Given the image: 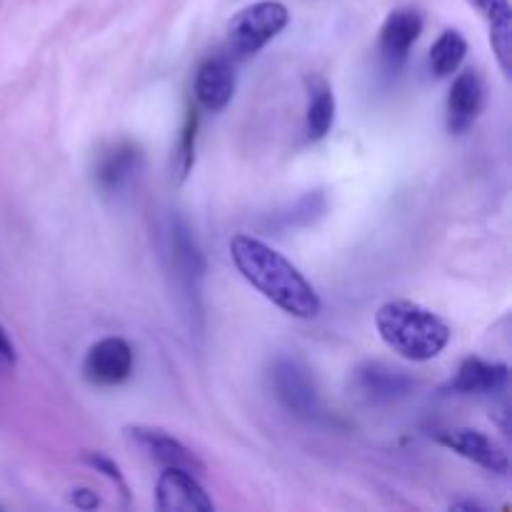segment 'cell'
Masks as SVG:
<instances>
[{"mask_svg":"<svg viewBox=\"0 0 512 512\" xmlns=\"http://www.w3.org/2000/svg\"><path fill=\"white\" fill-rule=\"evenodd\" d=\"M230 258L238 273L258 290L263 298L278 305L293 318H315L320 313V298L305 275L278 253L253 235H235L230 240Z\"/></svg>","mask_w":512,"mask_h":512,"instance_id":"cell-1","label":"cell"},{"mask_svg":"<svg viewBox=\"0 0 512 512\" xmlns=\"http://www.w3.org/2000/svg\"><path fill=\"white\" fill-rule=\"evenodd\" d=\"M375 328L393 353L413 363L438 358L450 343V328L445 320L413 300H390L380 305Z\"/></svg>","mask_w":512,"mask_h":512,"instance_id":"cell-2","label":"cell"},{"mask_svg":"<svg viewBox=\"0 0 512 512\" xmlns=\"http://www.w3.org/2000/svg\"><path fill=\"white\" fill-rule=\"evenodd\" d=\"M288 20L290 13L280 0H258V3L238 10V13L228 20V28H225L230 53L238 55V58L255 55L258 50H263L275 35L283 33Z\"/></svg>","mask_w":512,"mask_h":512,"instance_id":"cell-3","label":"cell"},{"mask_svg":"<svg viewBox=\"0 0 512 512\" xmlns=\"http://www.w3.org/2000/svg\"><path fill=\"white\" fill-rule=\"evenodd\" d=\"M270 380H273L278 400L290 413L300 415V418H315L320 413L318 388H315L308 368L300 360L290 358V355L278 358L270 370Z\"/></svg>","mask_w":512,"mask_h":512,"instance_id":"cell-4","label":"cell"},{"mask_svg":"<svg viewBox=\"0 0 512 512\" xmlns=\"http://www.w3.org/2000/svg\"><path fill=\"white\" fill-rule=\"evenodd\" d=\"M420 33H423V15L415 8H398L385 18L378 40L380 63H383L385 73L395 75L403 68Z\"/></svg>","mask_w":512,"mask_h":512,"instance_id":"cell-5","label":"cell"},{"mask_svg":"<svg viewBox=\"0 0 512 512\" xmlns=\"http://www.w3.org/2000/svg\"><path fill=\"white\" fill-rule=\"evenodd\" d=\"M155 508L160 512H210L213 500L185 468H165L155 485Z\"/></svg>","mask_w":512,"mask_h":512,"instance_id":"cell-6","label":"cell"},{"mask_svg":"<svg viewBox=\"0 0 512 512\" xmlns=\"http://www.w3.org/2000/svg\"><path fill=\"white\" fill-rule=\"evenodd\" d=\"M123 433L153 463L163 465V468H185L190 473H203V463L198 460V455L165 430L150 428V425H128L123 428Z\"/></svg>","mask_w":512,"mask_h":512,"instance_id":"cell-7","label":"cell"},{"mask_svg":"<svg viewBox=\"0 0 512 512\" xmlns=\"http://www.w3.org/2000/svg\"><path fill=\"white\" fill-rule=\"evenodd\" d=\"M85 380L93 385H120L133 373V350L123 338H103L88 350L83 363Z\"/></svg>","mask_w":512,"mask_h":512,"instance_id":"cell-8","label":"cell"},{"mask_svg":"<svg viewBox=\"0 0 512 512\" xmlns=\"http://www.w3.org/2000/svg\"><path fill=\"white\" fill-rule=\"evenodd\" d=\"M440 445L450 448L453 453H458L460 458L465 460H473L475 465L480 468L490 470V473H498V475H508L510 470V460L508 453L495 443L493 438H488L485 433L475 428H448V430H440L435 435Z\"/></svg>","mask_w":512,"mask_h":512,"instance_id":"cell-9","label":"cell"},{"mask_svg":"<svg viewBox=\"0 0 512 512\" xmlns=\"http://www.w3.org/2000/svg\"><path fill=\"white\" fill-rule=\"evenodd\" d=\"M485 105V83L478 70L468 68L453 80V88L448 95V130L453 135L465 133L473 128L480 110Z\"/></svg>","mask_w":512,"mask_h":512,"instance_id":"cell-10","label":"cell"},{"mask_svg":"<svg viewBox=\"0 0 512 512\" xmlns=\"http://www.w3.org/2000/svg\"><path fill=\"white\" fill-rule=\"evenodd\" d=\"M355 393L368 403H393L413 390V380L403 370L388 368L383 363H365L353 375Z\"/></svg>","mask_w":512,"mask_h":512,"instance_id":"cell-11","label":"cell"},{"mask_svg":"<svg viewBox=\"0 0 512 512\" xmlns=\"http://www.w3.org/2000/svg\"><path fill=\"white\" fill-rule=\"evenodd\" d=\"M170 263H173L175 280L183 288V295L193 300V295L198 293L200 278L205 273V260L198 243H195V235L190 233L183 220L173 223V228H170Z\"/></svg>","mask_w":512,"mask_h":512,"instance_id":"cell-12","label":"cell"},{"mask_svg":"<svg viewBox=\"0 0 512 512\" xmlns=\"http://www.w3.org/2000/svg\"><path fill=\"white\" fill-rule=\"evenodd\" d=\"M195 100L200 103V108L210 110V113H218L225 105L233 100L235 93V70L230 65L228 58H210L195 73L193 83Z\"/></svg>","mask_w":512,"mask_h":512,"instance_id":"cell-13","label":"cell"},{"mask_svg":"<svg viewBox=\"0 0 512 512\" xmlns=\"http://www.w3.org/2000/svg\"><path fill=\"white\" fill-rule=\"evenodd\" d=\"M140 165H143V155H140L138 145L118 143L108 153L100 155L98 168H95V180H98V185L105 193H120V190L133 183Z\"/></svg>","mask_w":512,"mask_h":512,"instance_id":"cell-14","label":"cell"},{"mask_svg":"<svg viewBox=\"0 0 512 512\" xmlns=\"http://www.w3.org/2000/svg\"><path fill=\"white\" fill-rule=\"evenodd\" d=\"M505 385H508V365L468 358L460 365L458 375L450 380L448 390L458 395H495L505 390Z\"/></svg>","mask_w":512,"mask_h":512,"instance_id":"cell-15","label":"cell"},{"mask_svg":"<svg viewBox=\"0 0 512 512\" xmlns=\"http://www.w3.org/2000/svg\"><path fill=\"white\" fill-rule=\"evenodd\" d=\"M490 28V45L498 58L500 70L510 75L512 70V8L510 0H468Z\"/></svg>","mask_w":512,"mask_h":512,"instance_id":"cell-16","label":"cell"},{"mask_svg":"<svg viewBox=\"0 0 512 512\" xmlns=\"http://www.w3.org/2000/svg\"><path fill=\"white\" fill-rule=\"evenodd\" d=\"M465 53H468V40L458 30H443L430 48V70H433L435 78L453 75L463 65Z\"/></svg>","mask_w":512,"mask_h":512,"instance_id":"cell-17","label":"cell"},{"mask_svg":"<svg viewBox=\"0 0 512 512\" xmlns=\"http://www.w3.org/2000/svg\"><path fill=\"white\" fill-rule=\"evenodd\" d=\"M335 118V98L333 90L325 83H318L310 93L308 115H305V133L310 140H323L328 135Z\"/></svg>","mask_w":512,"mask_h":512,"instance_id":"cell-18","label":"cell"},{"mask_svg":"<svg viewBox=\"0 0 512 512\" xmlns=\"http://www.w3.org/2000/svg\"><path fill=\"white\" fill-rule=\"evenodd\" d=\"M198 125L200 115L195 108H188V115H185V125L180 130L178 148H175L173 155V178L175 183H183L188 178V173L193 170L195 163V140H198Z\"/></svg>","mask_w":512,"mask_h":512,"instance_id":"cell-19","label":"cell"},{"mask_svg":"<svg viewBox=\"0 0 512 512\" xmlns=\"http://www.w3.org/2000/svg\"><path fill=\"white\" fill-rule=\"evenodd\" d=\"M83 463L90 465V468H93V470H98V473H103L108 480H113V483L118 485L120 493L128 495V485H125L123 473H120L118 463H115V460H110L108 455H103V453H83Z\"/></svg>","mask_w":512,"mask_h":512,"instance_id":"cell-20","label":"cell"},{"mask_svg":"<svg viewBox=\"0 0 512 512\" xmlns=\"http://www.w3.org/2000/svg\"><path fill=\"white\" fill-rule=\"evenodd\" d=\"M18 363V355H15V345L13 340L8 338L5 328L0 325V373H10Z\"/></svg>","mask_w":512,"mask_h":512,"instance_id":"cell-21","label":"cell"},{"mask_svg":"<svg viewBox=\"0 0 512 512\" xmlns=\"http://www.w3.org/2000/svg\"><path fill=\"white\" fill-rule=\"evenodd\" d=\"M73 505L78 510H93V508H98L100 505V498L98 495L93 493V490H88V488H80V490H73Z\"/></svg>","mask_w":512,"mask_h":512,"instance_id":"cell-22","label":"cell"},{"mask_svg":"<svg viewBox=\"0 0 512 512\" xmlns=\"http://www.w3.org/2000/svg\"><path fill=\"white\" fill-rule=\"evenodd\" d=\"M453 510H480L478 503H455Z\"/></svg>","mask_w":512,"mask_h":512,"instance_id":"cell-23","label":"cell"}]
</instances>
